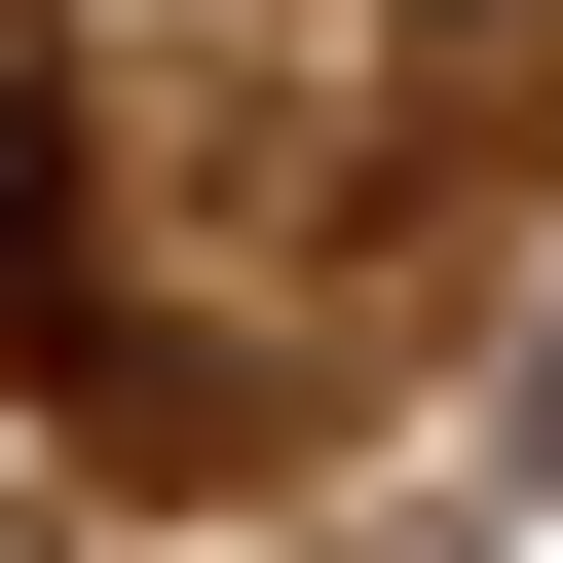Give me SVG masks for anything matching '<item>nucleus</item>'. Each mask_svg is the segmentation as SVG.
Instances as JSON below:
<instances>
[{
  "label": "nucleus",
  "mask_w": 563,
  "mask_h": 563,
  "mask_svg": "<svg viewBox=\"0 0 563 563\" xmlns=\"http://www.w3.org/2000/svg\"><path fill=\"white\" fill-rule=\"evenodd\" d=\"M113 339V225H76V38L0 0V376H76Z\"/></svg>",
  "instance_id": "f257e3e1"
},
{
  "label": "nucleus",
  "mask_w": 563,
  "mask_h": 563,
  "mask_svg": "<svg viewBox=\"0 0 563 563\" xmlns=\"http://www.w3.org/2000/svg\"><path fill=\"white\" fill-rule=\"evenodd\" d=\"M526 451H563V376H526Z\"/></svg>",
  "instance_id": "f03ea898"
}]
</instances>
